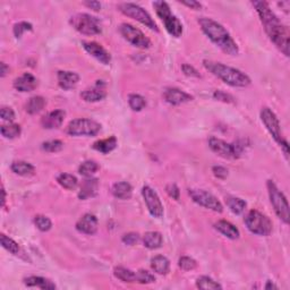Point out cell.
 <instances>
[{"mask_svg":"<svg viewBox=\"0 0 290 290\" xmlns=\"http://www.w3.org/2000/svg\"><path fill=\"white\" fill-rule=\"evenodd\" d=\"M63 148H64V143L62 141H59V139H52V141L44 142L42 144L43 151H47L50 153L62 151Z\"/></svg>","mask_w":290,"mask_h":290,"instance_id":"obj_40","label":"cell"},{"mask_svg":"<svg viewBox=\"0 0 290 290\" xmlns=\"http://www.w3.org/2000/svg\"><path fill=\"white\" fill-rule=\"evenodd\" d=\"M34 224L36 226V228L39 229L40 231H49L52 227V222L49 219L48 217L42 216V214H39L34 218Z\"/></svg>","mask_w":290,"mask_h":290,"instance_id":"obj_39","label":"cell"},{"mask_svg":"<svg viewBox=\"0 0 290 290\" xmlns=\"http://www.w3.org/2000/svg\"><path fill=\"white\" fill-rule=\"evenodd\" d=\"M118 8L120 12L124 15H126L127 17L133 18V20L139 22V23L145 25L146 28H149L152 31L159 32V29H158V25L156 22L153 21V18L144 8H142L141 6L136 5V3L133 2H123L119 3Z\"/></svg>","mask_w":290,"mask_h":290,"instance_id":"obj_9","label":"cell"},{"mask_svg":"<svg viewBox=\"0 0 290 290\" xmlns=\"http://www.w3.org/2000/svg\"><path fill=\"white\" fill-rule=\"evenodd\" d=\"M36 77L33 76V75L30 73H24L14 81V89L17 90L18 92H31L33 90L36 89Z\"/></svg>","mask_w":290,"mask_h":290,"instance_id":"obj_20","label":"cell"},{"mask_svg":"<svg viewBox=\"0 0 290 290\" xmlns=\"http://www.w3.org/2000/svg\"><path fill=\"white\" fill-rule=\"evenodd\" d=\"M99 169H100L99 164H97L96 161L88 160L80 165V168H78V172H80V175L86 177V178H90V177L96 175Z\"/></svg>","mask_w":290,"mask_h":290,"instance_id":"obj_33","label":"cell"},{"mask_svg":"<svg viewBox=\"0 0 290 290\" xmlns=\"http://www.w3.org/2000/svg\"><path fill=\"white\" fill-rule=\"evenodd\" d=\"M267 192H269L270 202L272 204L274 212H276L279 219H281L285 224H289V204L287 197L279 190L276 184L272 180H267L266 183Z\"/></svg>","mask_w":290,"mask_h":290,"instance_id":"obj_8","label":"cell"},{"mask_svg":"<svg viewBox=\"0 0 290 290\" xmlns=\"http://www.w3.org/2000/svg\"><path fill=\"white\" fill-rule=\"evenodd\" d=\"M153 7L158 16L163 22L168 33L175 37H179L183 34V24L174 14L171 13L170 7L165 1H154Z\"/></svg>","mask_w":290,"mask_h":290,"instance_id":"obj_5","label":"cell"},{"mask_svg":"<svg viewBox=\"0 0 290 290\" xmlns=\"http://www.w3.org/2000/svg\"><path fill=\"white\" fill-rule=\"evenodd\" d=\"M165 191H167L169 196L176 199V201H178L180 196V191L176 184H169V185L165 187Z\"/></svg>","mask_w":290,"mask_h":290,"instance_id":"obj_47","label":"cell"},{"mask_svg":"<svg viewBox=\"0 0 290 290\" xmlns=\"http://www.w3.org/2000/svg\"><path fill=\"white\" fill-rule=\"evenodd\" d=\"M33 30V26L32 24L28 23V22H20V23L15 24L14 25V29H13V32H14V35L15 37H17V39H21L22 36L25 32H31Z\"/></svg>","mask_w":290,"mask_h":290,"instance_id":"obj_42","label":"cell"},{"mask_svg":"<svg viewBox=\"0 0 290 290\" xmlns=\"http://www.w3.org/2000/svg\"><path fill=\"white\" fill-rule=\"evenodd\" d=\"M178 265L184 271H191L197 266V262L194 258H190V256H183V258H179Z\"/></svg>","mask_w":290,"mask_h":290,"instance_id":"obj_43","label":"cell"},{"mask_svg":"<svg viewBox=\"0 0 290 290\" xmlns=\"http://www.w3.org/2000/svg\"><path fill=\"white\" fill-rule=\"evenodd\" d=\"M188 194L196 204L203 206V208L212 210L218 213H221L224 211L221 202L209 192L203 190H190Z\"/></svg>","mask_w":290,"mask_h":290,"instance_id":"obj_13","label":"cell"},{"mask_svg":"<svg viewBox=\"0 0 290 290\" xmlns=\"http://www.w3.org/2000/svg\"><path fill=\"white\" fill-rule=\"evenodd\" d=\"M10 169L14 174L23 177L33 176L35 172V168L31 163L25 162V161H14L10 165Z\"/></svg>","mask_w":290,"mask_h":290,"instance_id":"obj_30","label":"cell"},{"mask_svg":"<svg viewBox=\"0 0 290 290\" xmlns=\"http://www.w3.org/2000/svg\"><path fill=\"white\" fill-rule=\"evenodd\" d=\"M0 242H1L2 247L8 251L9 253L16 255L18 254V252H20V245L15 242L14 239L9 238L8 236L3 235V233H1V236H0Z\"/></svg>","mask_w":290,"mask_h":290,"instance_id":"obj_38","label":"cell"},{"mask_svg":"<svg viewBox=\"0 0 290 290\" xmlns=\"http://www.w3.org/2000/svg\"><path fill=\"white\" fill-rule=\"evenodd\" d=\"M248 230L258 236H269L272 232V222L258 210H251L244 219Z\"/></svg>","mask_w":290,"mask_h":290,"instance_id":"obj_6","label":"cell"},{"mask_svg":"<svg viewBox=\"0 0 290 290\" xmlns=\"http://www.w3.org/2000/svg\"><path fill=\"white\" fill-rule=\"evenodd\" d=\"M212 172L217 178H220V179H226L228 177V169H226L225 167H221V165H214V167L212 168Z\"/></svg>","mask_w":290,"mask_h":290,"instance_id":"obj_48","label":"cell"},{"mask_svg":"<svg viewBox=\"0 0 290 290\" xmlns=\"http://www.w3.org/2000/svg\"><path fill=\"white\" fill-rule=\"evenodd\" d=\"M70 25L84 35H97L102 32L99 18L92 16L90 14H76L70 17Z\"/></svg>","mask_w":290,"mask_h":290,"instance_id":"obj_7","label":"cell"},{"mask_svg":"<svg viewBox=\"0 0 290 290\" xmlns=\"http://www.w3.org/2000/svg\"><path fill=\"white\" fill-rule=\"evenodd\" d=\"M214 228L229 239H238L240 236L238 228H236L235 226L230 224L229 221H226V220L218 221L217 224L214 225Z\"/></svg>","mask_w":290,"mask_h":290,"instance_id":"obj_24","label":"cell"},{"mask_svg":"<svg viewBox=\"0 0 290 290\" xmlns=\"http://www.w3.org/2000/svg\"><path fill=\"white\" fill-rule=\"evenodd\" d=\"M203 66L212 73L214 76L220 78L226 84L233 86V88H246L252 83L251 78L242 70L233 68L230 66H226L221 63L212 62V60H203Z\"/></svg>","mask_w":290,"mask_h":290,"instance_id":"obj_3","label":"cell"},{"mask_svg":"<svg viewBox=\"0 0 290 290\" xmlns=\"http://www.w3.org/2000/svg\"><path fill=\"white\" fill-rule=\"evenodd\" d=\"M117 145H118V141H117V138L115 136H111L104 139H100V141L94 143L93 149L97 150V152L108 154L111 151H114V150L117 148Z\"/></svg>","mask_w":290,"mask_h":290,"instance_id":"obj_29","label":"cell"},{"mask_svg":"<svg viewBox=\"0 0 290 290\" xmlns=\"http://www.w3.org/2000/svg\"><path fill=\"white\" fill-rule=\"evenodd\" d=\"M226 203H227V206L230 209L231 212L235 214H242L245 211V208H246V202L239 197L229 196L226 198Z\"/></svg>","mask_w":290,"mask_h":290,"instance_id":"obj_32","label":"cell"},{"mask_svg":"<svg viewBox=\"0 0 290 290\" xmlns=\"http://www.w3.org/2000/svg\"><path fill=\"white\" fill-rule=\"evenodd\" d=\"M0 117H1L2 120H6V122H13L15 119V112L12 108L2 107L1 110H0Z\"/></svg>","mask_w":290,"mask_h":290,"instance_id":"obj_44","label":"cell"},{"mask_svg":"<svg viewBox=\"0 0 290 290\" xmlns=\"http://www.w3.org/2000/svg\"><path fill=\"white\" fill-rule=\"evenodd\" d=\"M57 78H58V84L60 88L66 90V91L74 89L75 86L77 85L78 81H80V76H78V74L74 73V71H68V70L58 71Z\"/></svg>","mask_w":290,"mask_h":290,"instance_id":"obj_22","label":"cell"},{"mask_svg":"<svg viewBox=\"0 0 290 290\" xmlns=\"http://www.w3.org/2000/svg\"><path fill=\"white\" fill-rule=\"evenodd\" d=\"M99 192V180L97 178H86L82 183L81 190L78 192V198L80 199H88L94 197Z\"/></svg>","mask_w":290,"mask_h":290,"instance_id":"obj_21","label":"cell"},{"mask_svg":"<svg viewBox=\"0 0 290 290\" xmlns=\"http://www.w3.org/2000/svg\"><path fill=\"white\" fill-rule=\"evenodd\" d=\"M264 288H265L266 290H270V289H278V286H277V285H274V282H273V281L269 280V281L266 282V285L264 286Z\"/></svg>","mask_w":290,"mask_h":290,"instance_id":"obj_53","label":"cell"},{"mask_svg":"<svg viewBox=\"0 0 290 290\" xmlns=\"http://www.w3.org/2000/svg\"><path fill=\"white\" fill-rule=\"evenodd\" d=\"M139 240V235L137 232H129L123 236V243L126 245H135Z\"/></svg>","mask_w":290,"mask_h":290,"instance_id":"obj_46","label":"cell"},{"mask_svg":"<svg viewBox=\"0 0 290 290\" xmlns=\"http://www.w3.org/2000/svg\"><path fill=\"white\" fill-rule=\"evenodd\" d=\"M198 24L201 25L202 31L205 33V35L225 54L230 56H237L239 54V48L235 40L220 23H218L212 18L201 17L198 18Z\"/></svg>","mask_w":290,"mask_h":290,"instance_id":"obj_2","label":"cell"},{"mask_svg":"<svg viewBox=\"0 0 290 290\" xmlns=\"http://www.w3.org/2000/svg\"><path fill=\"white\" fill-rule=\"evenodd\" d=\"M46 104H47V101L43 97L35 96V97H30L28 103H26L25 105V110L30 115H35V114H39L40 111H42L44 107H46Z\"/></svg>","mask_w":290,"mask_h":290,"instance_id":"obj_28","label":"cell"},{"mask_svg":"<svg viewBox=\"0 0 290 290\" xmlns=\"http://www.w3.org/2000/svg\"><path fill=\"white\" fill-rule=\"evenodd\" d=\"M182 70L183 73L186 75V76H190V77H201V75H199L198 71L194 68L193 66L191 65H187V64H184L182 66Z\"/></svg>","mask_w":290,"mask_h":290,"instance_id":"obj_49","label":"cell"},{"mask_svg":"<svg viewBox=\"0 0 290 290\" xmlns=\"http://www.w3.org/2000/svg\"><path fill=\"white\" fill-rule=\"evenodd\" d=\"M84 5L86 7H89V8L96 10V12L101 9V3L99 1H85Z\"/></svg>","mask_w":290,"mask_h":290,"instance_id":"obj_51","label":"cell"},{"mask_svg":"<svg viewBox=\"0 0 290 290\" xmlns=\"http://www.w3.org/2000/svg\"><path fill=\"white\" fill-rule=\"evenodd\" d=\"M0 67H1V70H0V73H1V74H0V75H1V77H5L6 74L9 71V67L7 66L5 63L0 64Z\"/></svg>","mask_w":290,"mask_h":290,"instance_id":"obj_52","label":"cell"},{"mask_svg":"<svg viewBox=\"0 0 290 290\" xmlns=\"http://www.w3.org/2000/svg\"><path fill=\"white\" fill-rule=\"evenodd\" d=\"M142 196L144 198L145 204L148 206V210L152 217L162 218L163 216V205L161 203V199L157 192L150 186H144L142 188Z\"/></svg>","mask_w":290,"mask_h":290,"instance_id":"obj_14","label":"cell"},{"mask_svg":"<svg viewBox=\"0 0 290 290\" xmlns=\"http://www.w3.org/2000/svg\"><path fill=\"white\" fill-rule=\"evenodd\" d=\"M5 203H6V191L2 186V206H5Z\"/></svg>","mask_w":290,"mask_h":290,"instance_id":"obj_54","label":"cell"},{"mask_svg":"<svg viewBox=\"0 0 290 290\" xmlns=\"http://www.w3.org/2000/svg\"><path fill=\"white\" fill-rule=\"evenodd\" d=\"M100 130V124L96 120L88 118L71 120L66 128V133L70 136H97Z\"/></svg>","mask_w":290,"mask_h":290,"instance_id":"obj_10","label":"cell"},{"mask_svg":"<svg viewBox=\"0 0 290 290\" xmlns=\"http://www.w3.org/2000/svg\"><path fill=\"white\" fill-rule=\"evenodd\" d=\"M57 182L62 187L66 190H74L78 185V180L75 176L70 174H62L57 177Z\"/></svg>","mask_w":290,"mask_h":290,"instance_id":"obj_35","label":"cell"},{"mask_svg":"<svg viewBox=\"0 0 290 290\" xmlns=\"http://www.w3.org/2000/svg\"><path fill=\"white\" fill-rule=\"evenodd\" d=\"M0 133L5 138L13 139L16 138L21 135L22 128L17 124H9V125H2L0 127Z\"/></svg>","mask_w":290,"mask_h":290,"instance_id":"obj_34","label":"cell"},{"mask_svg":"<svg viewBox=\"0 0 290 290\" xmlns=\"http://www.w3.org/2000/svg\"><path fill=\"white\" fill-rule=\"evenodd\" d=\"M128 103H129V107L134 111H141L145 108L146 101L139 94H129V97H128Z\"/></svg>","mask_w":290,"mask_h":290,"instance_id":"obj_37","label":"cell"},{"mask_svg":"<svg viewBox=\"0 0 290 290\" xmlns=\"http://www.w3.org/2000/svg\"><path fill=\"white\" fill-rule=\"evenodd\" d=\"M209 146L214 153L225 159H238L244 151V145L240 142L231 144L217 137L209 138Z\"/></svg>","mask_w":290,"mask_h":290,"instance_id":"obj_11","label":"cell"},{"mask_svg":"<svg viewBox=\"0 0 290 290\" xmlns=\"http://www.w3.org/2000/svg\"><path fill=\"white\" fill-rule=\"evenodd\" d=\"M196 287L199 289H205V290L222 289V286L220 284H218V282L214 281L212 278L206 277V276H202L197 278Z\"/></svg>","mask_w":290,"mask_h":290,"instance_id":"obj_36","label":"cell"},{"mask_svg":"<svg viewBox=\"0 0 290 290\" xmlns=\"http://www.w3.org/2000/svg\"><path fill=\"white\" fill-rule=\"evenodd\" d=\"M213 97L216 100L222 101V102L226 103H232L233 102V97L230 96V94L222 92V91H216L213 93Z\"/></svg>","mask_w":290,"mask_h":290,"instance_id":"obj_45","label":"cell"},{"mask_svg":"<svg viewBox=\"0 0 290 290\" xmlns=\"http://www.w3.org/2000/svg\"><path fill=\"white\" fill-rule=\"evenodd\" d=\"M136 282L142 285H148L156 282V277L146 270H139L136 272Z\"/></svg>","mask_w":290,"mask_h":290,"instance_id":"obj_41","label":"cell"},{"mask_svg":"<svg viewBox=\"0 0 290 290\" xmlns=\"http://www.w3.org/2000/svg\"><path fill=\"white\" fill-rule=\"evenodd\" d=\"M76 229L85 235H94L97 230V218L91 213H86L76 224Z\"/></svg>","mask_w":290,"mask_h":290,"instance_id":"obj_19","label":"cell"},{"mask_svg":"<svg viewBox=\"0 0 290 290\" xmlns=\"http://www.w3.org/2000/svg\"><path fill=\"white\" fill-rule=\"evenodd\" d=\"M111 193L118 199H129L133 195V188L127 182H119L114 184L111 188Z\"/></svg>","mask_w":290,"mask_h":290,"instance_id":"obj_25","label":"cell"},{"mask_svg":"<svg viewBox=\"0 0 290 290\" xmlns=\"http://www.w3.org/2000/svg\"><path fill=\"white\" fill-rule=\"evenodd\" d=\"M163 97L169 104L179 105L186 102H190L194 99L191 94L182 91L177 88H168L163 91Z\"/></svg>","mask_w":290,"mask_h":290,"instance_id":"obj_17","label":"cell"},{"mask_svg":"<svg viewBox=\"0 0 290 290\" xmlns=\"http://www.w3.org/2000/svg\"><path fill=\"white\" fill-rule=\"evenodd\" d=\"M143 243L144 246L149 250H157L162 246L163 238L159 231H149L143 236Z\"/></svg>","mask_w":290,"mask_h":290,"instance_id":"obj_26","label":"cell"},{"mask_svg":"<svg viewBox=\"0 0 290 290\" xmlns=\"http://www.w3.org/2000/svg\"><path fill=\"white\" fill-rule=\"evenodd\" d=\"M66 112L64 110H55L49 112V114L44 115L41 118V126L46 129H55V128H59L63 125L64 119H65Z\"/></svg>","mask_w":290,"mask_h":290,"instance_id":"obj_18","label":"cell"},{"mask_svg":"<svg viewBox=\"0 0 290 290\" xmlns=\"http://www.w3.org/2000/svg\"><path fill=\"white\" fill-rule=\"evenodd\" d=\"M261 120L262 123L264 124L265 128L269 131L271 136L273 137L274 141H276L279 145L281 146V149L284 150V153L286 158H289V145L288 142L286 141L282 136V131L280 127V123H279L278 117L276 114L271 110L270 108H263L261 110Z\"/></svg>","mask_w":290,"mask_h":290,"instance_id":"obj_4","label":"cell"},{"mask_svg":"<svg viewBox=\"0 0 290 290\" xmlns=\"http://www.w3.org/2000/svg\"><path fill=\"white\" fill-rule=\"evenodd\" d=\"M83 48L85 49L86 52L96 58L97 62H100L103 65H109L111 62V56L101 44L93 42V41H83Z\"/></svg>","mask_w":290,"mask_h":290,"instance_id":"obj_15","label":"cell"},{"mask_svg":"<svg viewBox=\"0 0 290 290\" xmlns=\"http://www.w3.org/2000/svg\"><path fill=\"white\" fill-rule=\"evenodd\" d=\"M264 30L269 39L272 41L279 50L285 56L289 57V41L290 33L289 29L281 23L277 15L270 8L269 3L266 1H253Z\"/></svg>","mask_w":290,"mask_h":290,"instance_id":"obj_1","label":"cell"},{"mask_svg":"<svg viewBox=\"0 0 290 290\" xmlns=\"http://www.w3.org/2000/svg\"><path fill=\"white\" fill-rule=\"evenodd\" d=\"M151 267L154 272L165 276L170 270V262L163 255H157L151 259Z\"/></svg>","mask_w":290,"mask_h":290,"instance_id":"obj_27","label":"cell"},{"mask_svg":"<svg viewBox=\"0 0 290 290\" xmlns=\"http://www.w3.org/2000/svg\"><path fill=\"white\" fill-rule=\"evenodd\" d=\"M120 34L124 36V39L128 41L134 47L141 49H148L151 47V41L148 36H145L141 30L134 28L133 25L124 23L119 28Z\"/></svg>","mask_w":290,"mask_h":290,"instance_id":"obj_12","label":"cell"},{"mask_svg":"<svg viewBox=\"0 0 290 290\" xmlns=\"http://www.w3.org/2000/svg\"><path fill=\"white\" fill-rule=\"evenodd\" d=\"M180 3L184 6L190 7L191 9H194V10H198L202 8L201 3H199L198 1H195V0H191V1H180Z\"/></svg>","mask_w":290,"mask_h":290,"instance_id":"obj_50","label":"cell"},{"mask_svg":"<svg viewBox=\"0 0 290 290\" xmlns=\"http://www.w3.org/2000/svg\"><path fill=\"white\" fill-rule=\"evenodd\" d=\"M107 97L105 83L103 81H97L92 88L86 89L81 93V97L86 102H97Z\"/></svg>","mask_w":290,"mask_h":290,"instance_id":"obj_16","label":"cell"},{"mask_svg":"<svg viewBox=\"0 0 290 290\" xmlns=\"http://www.w3.org/2000/svg\"><path fill=\"white\" fill-rule=\"evenodd\" d=\"M24 285L30 288H40L43 290H54L56 289V285L54 282L43 277L31 276L24 279Z\"/></svg>","mask_w":290,"mask_h":290,"instance_id":"obj_23","label":"cell"},{"mask_svg":"<svg viewBox=\"0 0 290 290\" xmlns=\"http://www.w3.org/2000/svg\"><path fill=\"white\" fill-rule=\"evenodd\" d=\"M114 276L118 280L123 282H128V284H133L136 282V272L131 271L129 269H126L124 266H117L114 270Z\"/></svg>","mask_w":290,"mask_h":290,"instance_id":"obj_31","label":"cell"}]
</instances>
